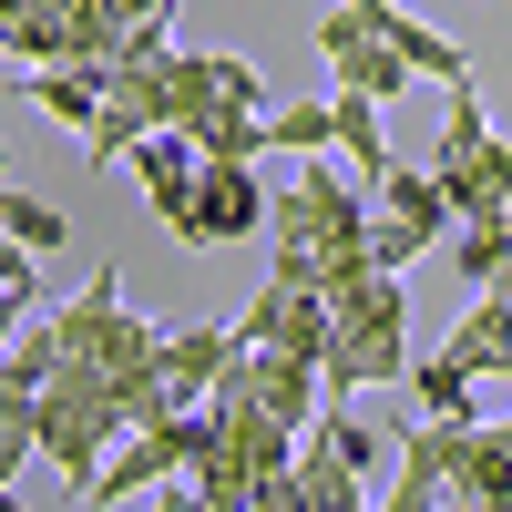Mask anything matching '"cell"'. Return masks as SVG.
I'll return each instance as SVG.
<instances>
[{"label": "cell", "instance_id": "obj_27", "mask_svg": "<svg viewBox=\"0 0 512 512\" xmlns=\"http://www.w3.org/2000/svg\"><path fill=\"white\" fill-rule=\"evenodd\" d=\"M502 226H512V195H502Z\"/></svg>", "mask_w": 512, "mask_h": 512}, {"label": "cell", "instance_id": "obj_8", "mask_svg": "<svg viewBox=\"0 0 512 512\" xmlns=\"http://www.w3.org/2000/svg\"><path fill=\"white\" fill-rule=\"evenodd\" d=\"M461 431H472V410H420L410 431L390 441V502L420 512V502H451V461H461Z\"/></svg>", "mask_w": 512, "mask_h": 512}, {"label": "cell", "instance_id": "obj_5", "mask_svg": "<svg viewBox=\"0 0 512 512\" xmlns=\"http://www.w3.org/2000/svg\"><path fill=\"white\" fill-rule=\"evenodd\" d=\"M256 226H267V185H256V164H236V154H205L185 205L164 216V236H185V246H246Z\"/></svg>", "mask_w": 512, "mask_h": 512}, {"label": "cell", "instance_id": "obj_10", "mask_svg": "<svg viewBox=\"0 0 512 512\" xmlns=\"http://www.w3.org/2000/svg\"><path fill=\"white\" fill-rule=\"evenodd\" d=\"M226 359H236V318H226V328H216V318L164 328V349H154L164 400H175V410H205V400H216V379H226Z\"/></svg>", "mask_w": 512, "mask_h": 512}, {"label": "cell", "instance_id": "obj_24", "mask_svg": "<svg viewBox=\"0 0 512 512\" xmlns=\"http://www.w3.org/2000/svg\"><path fill=\"white\" fill-rule=\"evenodd\" d=\"M175 0H103V31H134V21H164Z\"/></svg>", "mask_w": 512, "mask_h": 512}, {"label": "cell", "instance_id": "obj_9", "mask_svg": "<svg viewBox=\"0 0 512 512\" xmlns=\"http://www.w3.org/2000/svg\"><path fill=\"white\" fill-rule=\"evenodd\" d=\"M236 338H246V349H308V359H318V349H328V297H318L308 277H287V267H277L267 287L246 297Z\"/></svg>", "mask_w": 512, "mask_h": 512}, {"label": "cell", "instance_id": "obj_15", "mask_svg": "<svg viewBox=\"0 0 512 512\" xmlns=\"http://www.w3.org/2000/svg\"><path fill=\"white\" fill-rule=\"evenodd\" d=\"M287 492H297V512H359V502H369V472H359V461H338L328 441L297 431V451H287Z\"/></svg>", "mask_w": 512, "mask_h": 512}, {"label": "cell", "instance_id": "obj_22", "mask_svg": "<svg viewBox=\"0 0 512 512\" xmlns=\"http://www.w3.org/2000/svg\"><path fill=\"white\" fill-rule=\"evenodd\" d=\"M31 297H41V256L21 236H0V318H31Z\"/></svg>", "mask_w": 512, "mask_h": 512}, {"label": "cell", "instance_id": "obj_21", "mask_svg": "<svg viewBox=\"0 0 512 512\" xmlns=\"http://www.w3.org/2000/svg\"><path fill=\"white\" fill-rule=\"evenodd\" d=\"M400 390H410L420 410H472V390H482V379H461V369L431 349V359H410V379H400Z\"/></svg>", "mask_w": 512, "mask_h": 512}, {"label": "cell", "instance_id": "obj_1", "mask_svg": "<svg viewBox=\"0 0 512 512\" xmlns=\"http://www.w3.org/2000/svg\"><path fill=\"white\" fill-rule=\"evenodd\" d=\"M267 246L287 277H308L318 297H338L349 277H369V195L328 175V154H308V175L287 195H267Z\"/></svg>", "mask_w": 512, "mask_h": 512}, {"label": "cell", "instance_id": "obj_14", "mask_svg": "<svg viewBox=\"0 0 512 512\" xmlns=\"http://www.w3.org/2000/svg\"><path fill=\"white\" fill-rule=\"evenodd\" d=\"M123 164L144 175V205H154V216H175L205 154H195V134H185V123H154V134H134V144H123Z\"/></svg>", "mask_w": 512, "mask_h": 512}, {"label": "cell", "instance_id": "obj_2", "mask_svg": "<svg viewBox=\"0 0 512 512\" xmlns=\"http://www.w3.org/2000/svg\"><path fill=\"white\" fill-rule=\"evenodd\" d=\"M328 400H359V390H390L410 379V287L390 267H369L328 297V349H318Z\"/></svg>", "mask_w": 512, "mask_h": 512}, {"label": "cell", "instance_id": "obj_11", "mask_svg": "<svg viewBox=\"0 0 512 512\" xmlns=\"http://www.w3.org/2000/svg\"><path fill=\"white\" fill-rule=\"evenodd\" d=\"M441 359L461 379H512V287H482L472 308H461V328L441 338Z\"/></svg>", "mask_w": 512, "mask_h": 512}, {"label": "cell", "instance_id": "obj_6", "mask_svg": "<svg viewBox=\"0 0 512 512\" xmlns=\"http://www.w3.org/2000/svg\"><path fill=\"white\" fill-rule=\"evenodd\" d=\"M216 390H226V400H256L267 420H287V431H308L318 400H328V379H318L308 349H246V338H236V359H226Z\"/></svg>", "mask_w": 512, "mask_h": 512}, {"label": "cell", "instance_id": "obj_23", "mask_svg": "<svg viewBox=\"0 0 512 512\" xmlns=\"http://www.w3.org/2000/svg\"><path fill=\"white\" fill-rule=\"evenodd\" d=\"M267 144H287V154H328V103H287V113H267Z\"/></svg>", "mask_w": 512, "mask_h": 512}, {"label": "cell", "instance_id": "obj_4", "mask_svg": "<svg viewBox=\"0 0 512 512\" xmlns=\"http://www.w3.org/2000/svg\"><path fill=\"white\" fill-rule=\"evenodd\" d=\"M431 175H441V195H451V226H461V216H502V195H512V144L492 134V113H482L472 82H451V123H441Z\"/></svg>", "mask_w": 512, "mask_h": 512}, {"label": "cell", "instance_id": "obj_12", "mask_svg": "<svg viewBox=\"0 0 512 512\" xmlns=\"http://www.w3.org/2000/svg\"><path fill=\"white\" fill-rule=\"evenodd\" d=\"M369 205H379V216H390V226H410L420 246H441L451 236V195H441V175H431V164H379V175H369Z\"/></svg>", "mask_w": 512, "mask_h": 512}, {"label": "cell", "instance_id": "obj_26", "mask_svg": "<svg viewBox=\"0 0 512 512\" xmlns=\"http://www.w3.org/2000/svg\"><path fill=\"white\" fill-rule=\"evenodd\" d=\"M0 175H11V144H0Z\"/></svg>", "mask_w": 512, "mask_h": 512}, {"label": "cell", "instance_id": "obj_13", "mask_svg": "<svg viewBox=\"0 0 512 512\" xmlns=\"http://www.w3.org/2000/svg\"><path fill=\"white\" fill-rule=\"evenodd\" d=\"M359 11H369V31L390 41V52H400L410 72H431V82H472V52H461L451 31H431V21H410L400 0H359Z\"/></svg>", "mask_w": 512, "mask_h": 512}, {"label": "cell", "instance_id": "obj_18", "mask_svg": "<svg viewBox=\"0 0 512 512\" xmlns=\"http://www.w3.org/2000/svg\"><path fill=\"white\" fill-rule=\"evenodd\" d=\"M62 369V328L52 318H21L11 338H0V390H21V400H41V379Z\"/></svg>", "mask_w": 512, "mask_h": 512}, {"label": "cell", "instance_id": "obj_25", "mask_svg": "<svg viewBox=\"0 0 512 512\" xmlns=\"http://www.w3.org/2000/svg\"><path fill=\"white\" fill-rule=\"evenodd\" d=\"M492 287H512V256H502V267H492Z\"/></svg>", "mask_w": 512, "mask_h": 512}, {"label": "cell", "instance_id": "obj_17", "mask_svg": "<svg viewBox=\"0 0 512 512\" xmlns=\"http://www.w3.org/2000/svg\"><path fill=\"white\" fill-rule=\"evenodd\" d=\"M11 72H21V62H11ZM21 93L52 113V123H72V134H82V123H93V103H103V62H31Z\"/></svg>", "mask_w": 512, "mask_h": 512}, {"label": "cell", "instance_id": "obj_16", "mask_svg": "<svg viewBox=\"0 0 512 512\" xmlns=\"http://www.w3.org/2000/svg\"><path fill=\"white\" fill-rule=\"evenodd\" d=\"M451 502H512V420H472V431H461Z\"/></svg>", "mask_w": 512, "mask_h": 512}, {"label": "cell", "instance_id": "obj_7", "mask_svg": "<svg viewBox=\"0 0 512 512\" xmlns=\"http://www.w3.org/2000/svg\"><path fill=\"white\" fill-rule=\"evenodd\" d=\"M318 62H328V93H369V103H400L410 93V62L369 31L359 0H338V11L318 21Z\"/></svg>", "mask_w": 512, "mask_h": 512}, {"label": "cell", "instance_id": "obj_19", "mask_svg": "<svg viewBox=\"0 0 512 512\" xmlns=\"http://www.w3.org/2000/svg\"><path fill=\"white\" fill-rule=\"evenodd\" d=\"M328 144L359 164V175H379L390 164V144H379V103L369 93H328Z\"/></svg>", "mask_w": 512, "mask_h": 512}, {"label": "cell", "instance_id": "obj_20", "mask_svg": "<svg viewBox=\"0 0 512 512\" xmlns=\"http://www.w3.org/2000/svg\"><path fill=\"white\" fill-rule=\"evenodd\" d=\"M0 236H21L31 256H52V246L72 236V216H62L52 195H11V185H0Z\"/></svg>", "mask_w": 512, "mask_h": 512}, {"label": "cell", "instance_id": "obj_3", "mask_svg": "<svg viewBox=\"0 0 512 512\" xmlns=\"http://www.w3.org/2000/svg\"><path fill=\"white\" fill-rule=\"evenodd\" d=\"M123 431H134V420H123V390H113V379L72 369V359L41 379V400H31V441H41V461H52L72 492L93 482V461H103Z\"/></svg>", "mask_w": 512, "mask_h": 512}]
</instances>
